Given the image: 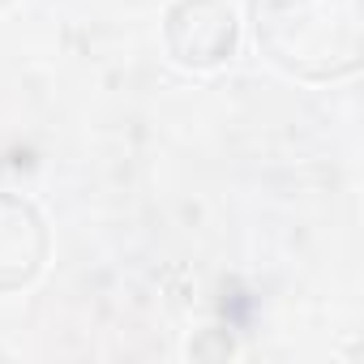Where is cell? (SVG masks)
I'll use <instances>...</instances> for the list:
<instances>
[{
    "label": "cell",
    "instance_id": "3957f363",
    "mask_svg": "<svg viewBox=\"0 0 364 364\" xmlns=\"http://www.w3.org/2000/svg\"><path fill=\"white\" fill-rule=\"evenodd\" d=\"M48 262V223L35 202L0 193V296L26 287Z\"/></svg>",
    "mask_w": 364,
    "mask_h": 364
},
{
    "label": "cell",
    "instance_id": "6da1fadb",
    "mask_svg": "<svg viewBox=\"0 0 364 364\" xmlns=\"http://www.w3.org/2000/svg\"><path fill=\"white\" fill-rule=\"evenodd\" d=\"M262 56L300 82H338L360 69V0H249Z\"/></svg>",
    "mask_w": 364,
    "mask_h": 364
},
{
    "label": "cell",
    "instance_id": "7a4b0ae2",
    "mask_svg": "<svg viewBox=\"0 0 364 364\" xmlns=\"http://www.w3.org/2000/svg\"><path fill=\"white\" fill-rule=\"evenodd\" d=\"M236 14L228 0H176L163 18V43L167 56L180 69H219L236 56Z\"/></svg>",
    "mask_w": 364,
    "mask_h": 364
},
{
    "label": "cell",
    "instance_id": "277c9868",
    "mask_svg": "<svg viewBox=\"0 0 364 364\" xmlns=\"http://www.w3.org/2000/svg\"><path fill=\"white\" fill-rule=\"evenodd\" d=\"M0 5H9V0H0Z\"/></svg>",
    "mask_w": 364,
    "mask_h": 364
}]
</instances>
